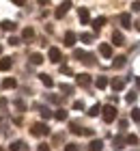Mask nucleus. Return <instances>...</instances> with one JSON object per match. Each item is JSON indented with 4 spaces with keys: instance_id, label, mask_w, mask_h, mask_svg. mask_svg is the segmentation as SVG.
Masks as SVG:
<instances>
[{
    "instance_id": "obj_1",
    "label": "nucleus",
    "mask_w": 140,
    "mask_h": 151,
    "mask_svg": "<svg viewBox=\"0 0 140 151\" xmlns=\"http://www.w3.org/2000/svg\"><path fill=\"white\" fill-rule=\"evenodd\" d=\"M101 112H103V121H106V123H112L116 119V108L114 106H103Z\"/></svg>"
},
{
    "instance_id": "obj_2",
    "label": "nucleus",
    "mask_w": 140,
    "mask_h": 151,
    "mask_svg": "<svg viewBox=\"0 0 140 151\" xmlns=\"http://www.w3.org/2000/svg\"><path fill=\"white\" fill-rule=\"evenodd\" d=\"M30 132H32V136H47L50 134V127H47L45 123H34Z\"/></svg>"
},
{
    "instance_id": "obj_3",
    "label": "nucleus",
    "mask_w": 140,
    "mask_h": 151,
    "mask_svg": "<svg viewBox=\"0 0 140 151\" xmlns=\"http://www.w3.org/2000/svg\"><path fill=\"white\" fill-rule=\"evenodd\" d=\"M47 56H50L52 63H60V58H62V54L58 47H50V52H47Z\"/></svg>"
},
{
    "instance_id": "obj_4",
    "label": "nucleus",
    "mask_w": 140,
    "mask_h": 151,
    "mask_svg": "<svg viewBox=\"0 0 140 151\" xmlns=\"http://www.w3.org/2000/svg\"><path fill=\"white\" fill-rule=\"evenodd\" d=\"M99 54H101L103 58H110L112 56V45L110 43H101L99 45Z\"/></svg>"
},
{
    "instance_id": "obj_5",
    "label": "nucleus",
    "mask_w": 140,
    "mask_h": 151,
    "mask_svg": "<svg viewBox=\"0 0 140 151\" xmlns=\"http://www.w3.org/2000/svg\"><path fill=\"white\" fill-rule=\"evenodd\" d=\"M69 9H71V2H62V4L58 6V9H56V13H54V15H56V17H58V19H60V17H62V15H65V13H67Z\"/></svg>"
},
{
    "instance_id": "obj_6",
    "label": "nucleus",
    "mask_w": 140,
    "mask_h": 151,
    "mask_svg": "<svg viewBox=\"0 0 140 151\" xmlns=\"http://www.w3.org/2000/svg\"><path fill=\"white\" fill-rule=\"evenodd\" d=\"M75 82H78L80 86H88L90 84V76L88 73H80V76H75Z\"/></svg>"
},
{
    "instance_id": "obj_7",
    "label": "nucleus",
    "mask_w": 140,
    "mask_h": 151,
    "mask_svg": "<svg viewBox=\"0 0 140 151\" xmlns=\"http://www.w3.org/2000/svg\"><path fill=\"white\" fill-rule=\"evenodd\" d=\"M118 19H121L123 28H131V15H129V13H121V17H118Z\"/></svg>"
},
{
    "instance_id": "obj_8",
    "label": "nucleus",
    "mask_w": 140,
    "mask_h": 151,
    "mask_svg": "<svg viewBox=\"0 0 140 151\" xmlns=\"http://www.w3.org/2000/svg\"><path fill=\"white\" fill-rule=\"evenodd\" d=\"M75 39H78V37H75V32H71V30L65 32V45H69V47L75 45Z\"/></svg>"
},
{
    "instance_id": "obj_9",
    "label": "nucleus",
    "mask_w": 140,
    "mask_h": 151,
    "mask_svg": "<svg viewBox=\"0 0 140 151\" xmlns=\"http://www.w3.org/2000/svg\"><path fill=\"white\" fill-rule=\"evenodd\" d=\"M11 65H13V60H11L9 56H6V58H0V71H9Z\"/></svg>"
},
{
    "instance_id": "obj_10",
    "label": "nucleus",
    "mask_w": 140,
    "mask_h": 151,
    "mask_svg": "<svg viewBox=\"0 0 140 151\" xmlns=\"http://www.w3.org/2000/svg\"><path fill=\"white\" fill-rule=\"evenodd\" d=\"M112 41H114V45H125V37L121 35V32H112Z\"/></svg>"
},
{
    "instance_id": "obj_11",
    "label": "nucleus",
    "mask_w": 140,
    "mask_h": 151,
    "mask_svg": "<svg viewBox=\"0 0 140 151\" xmlns=\"http://www.w3.org/2000/svg\"><path fill=\"white\" fill-rule=\"evenodd\" d=\"M78 15H80V22H82V24H88V22H90V13H88V9H80Z\"/></svg>"
},
{
    "instance_id": "obj_12",
    "label": "nucleus",
    "mask_w": 140,
    "mask_h": 151,
    "mask_svg": "<svg viewBox=\"0 0 140 151\" xmlns=\"http://www.w3.org/2000/svg\"><path fill=\"white\" fill-rule=\"evenodd\" d=\"M106 22H108L106 17H97V19H93V28L95 30H101L103 26H106Z\"/></svg>"
},
{
    "instance_id": "obj_13",
    "label": "nucleus",
    "mask_w": 140,
    "mask_h": 151,
    "mask_svg": "<svg viewBox=\"0 0 140 151\" xmlns=\"http://www.w3.org/2000/svg\"><path fill=\"white\" fill-rule=\"evenodd\" d=\"M15 86H17L15 78H4L2 80V88H15Z\"/></svg>"
},
{
    "instance_id": "obj_14",
    "label": "nucleus",
    "mask_w": 140,
    "mask_h": 151,
    "mask_svg": "<svg viewBox=\"0 0 140 151\" xmlns=\"http://www.w3.org/2000/svg\"><path fill=\"white\" fill-rule=\"evenodd\" d=\"M9 149H11V151H22V149H26V142H24V140H15V142H11Z\"/></svg>"
},
{
    "instance_id": "obj_15",
    "label": "nucleus",
    "mask_w": 140,
    "mask_h": 151,
    "mask_svg": "<svg viewBox=\"0 0 140 151\" xmlns=\"http://www.w3.org/2000/svg\"><path fill=\"white\" fill-rule=\"evenodd\" d=\"M101 149H103V142H101V140H90L88 151H101Z\"/></svg>"
},
{
    "instance_id": "obj_16",
    "label": "nucleus",
    "mask_w": 140,
    "mask_h": 151,
    "mask_svg": "<svg viewBox=\"0 0 140 151\" xmlns=\"http://www.w3.org/2000/svg\"><path fill=\"white\" fill-rule=\"evenodd\" d=\"M95 86L97 88H106L108 86V78H106V76H99V78L95 80Z\"/></svg>"
},
{
    "instance_id": "obj_17",
    "label": "nucleus",
    "mask_w": 140,
    "mask_h": 151,
    "mask_svg": "<svg viewBox=\"0 0 140 151\" xmlns=\"http://www.w3.org/2000/svg\"><path fill=\"white\" fill-rule=\"evenodd\" d=\"M30 63L32 65H41V63H43V56H41L39 52H34V54H30Z\"/></svg>"
},
{
    "instance_id": "obj_18",
    "label": "nucleus",
    "mask_w": 140,
    "mask_h": 151,
    "mask_svg": "<svg viewBox=\"0 0 140 151\" xmlns=\"http://www.w3.org/2000/svg\"><path fill=\"white\" fill-rule=\"evenodd\" d=\"M0 26H2V30H15V22H11V19H4V22L2 24H0Z\"/></svg>"
},
{
    "instance_id": "obj_19",
    "label": "nucleus",
    "mask_w": 140,
    "mask_h": 151,
    "mask_svg": "<svg viewBox=\"0 0 140 151\" xmlns=\"http://www.w3.org/2000/svg\"><path fill=\"white\" fill-rule=\"evenodd\" d=\"M39 78H41V82H43L45 86H54V80H52V78H50V76H47V73H41Z\"/></svg>"
},
{
    "instance_id": "obj_20",
    "label": "nucleus",
    "mask_w": 140,
    "mask_h": 151,
    "mask_svg": "<svg viewBox=\"0 0 140 151\" xmlns=\"http://www.w3.org/2000/svg\"><path fill=\"white\" fill-rule=\"evenodd\" d=\"M125 86V80H121V78H114V80H112V88H114V91H121V88Z\"/></svg>"
},
{
    "instance_id": "obj_21",
    "label": "nucleus",
    "mask_w": 140,
    "mask_h": 151,
    "mask_svg": "<svg viewBox=\"0 0 140 151\" xmlns=\"http://www.w3.org/2000/svg\"><path fill=\"white\" fill-rule=\"evenodd\" d=\"M54 116H56V121H65V119H67V112L62 110V108H58V110L54 112Z\"/></svg>"
},
{
    "instance_id": "obj_22",
    "label": "nucleus",
    "mask_w": 140,
    "mask_h": 151,
    "mask_svg": "<svg viewBox=\"0 0 140 151\" xmlns=\"http://www.w3.org/2000/svg\"><path fill=\"white\" fill-rule=\"evenodd\" d=\"M32 37H34V30H32V28H24L22 39H32Z\"/></svg>"
},
{
    "instance_id": "obj_23",
    "label": "nucleus",
    "mask_w": 140,
    "mask_h": 151,
    "mask_svg": "<svg viewBox=\"0 0 140 151\" xmlns=\"http://www.w3.org/2000/svg\"><path fill=\"white\" fill-rule=\"evenodd\" d=\"M125 142H127V145H138V136L136 134H129L127 138H125Z\"/></svg>"
},
{
    "instance_id": "obj_24",
    "label": "nucleus",
    "mask_w": 140,
    "mask_h": 151,
    "mask_svg": "<svg viewBox=\"0 0 140 151\" xmlns=\"http://www.w3.org/2000/svg\"><path fill=\"white\" fill-rule=\"evenodd\" d=\"M99 112H101V106H99V104H95V106H93V108L88 110V114H90V116H97Z\"/></svg>"
},
{
    "instance_id": "obj_25",
    "label": "nucleus",
    "mask_w": 140,
    "mask_h": 151,
    "mask_svg": "<svg viewBox=\"0 0 140 151\" xmlns=\"http://www.w3.org/2000/svg\"><path fill=\"white\" fill-rule=\"evenodd\" d=\"M123 145H125V138H123V136H116V138H114V147H116V149H121Z\"/></svg>"
},
{
    "instance_id": "obj_26",
    "label": "nucleus",
    "mask_w": 140,
    "mask_h": 151,
    "mask_svg": "<svg viewBox=\"0 0 140 151\" xmlns=\"http://www.w3.org/2000/svg\"><path fill=\"white\" fill-rule=\"evenodd\" d=\"M82 60H84L86 65H93V63H95V56H93V54H84V58H82Z\"/></svg>"
},
{
    "instance_id": "obj_27",
    "label": "nucleus",
    "mask_w": 140,
    "mask_h": 151,
    "mask_svg": "<svg viewBox=\"0 0 140 151\" xmlns=\"http://www.w3.org/2000/svg\"><path fill=\"white\" fill-rule=\"evenodd\" d=\"M69 129H71L73 134H82V129H80V125H78V123H69Z\"/></svg>"
},
{
    "instance_id": "obj_28",
    "label": "nucleus",
    "mask_w": 140,
    "mask_h": 151,
    "mask_svg": "<svg viewBox=\"0 0 140 151\" xmlns=\"http://www.w3.org/2000/svg\"><path fill=\"white\" fill-rule=\"evenodd\" d=\"M136 97H138V93H136V91H129V93H127V101H129V104H134Z\"/></svg>"
},
{
    "instance_id": "obj_29",
    "label": "nucleus",
    "mask_w": 140,
    "mask_h": 151,
    "mask_svg": "<svg viewBox=\"0 0 140 151\" xmlns=\"http://www.w3.org/2000/svg\"><path fill=\"white\" fill-rule=\"evenodd\" d=\"M125 60H127L125 56H116V60H114V67H123V65H125Z\"/></svg>"
},
{
    "instance_id": "obj_30",
    "label": "nucleus",
    "mask_w": 140,
    "mask_h": 151,
    "mask_svg": "<svg viewBox=\"0 0 140 151\" xmlns=\"http://www.w3.org/2000/svg\"><path fill=\"white\" fill-rule=\"evenodd\" d=\"M131 119H134L136 123H140V110H138V108H134V110H131Z\"/></svg>"
},
{
    "instance_id": "obj_31",
    "label": "nucleus",
    "mask_w": 140,
    "mask_h": 151,
    "mask_svg": "<svg viewBox=\"0 0 140 151\" xmlns=\"http://www.w3.org/2000/svg\"><path fill=\"white\" fill-rule=\"evenodd\" d=\"M41 116H43V119H50V116H52V110H50V108H41Z\"/></svg>"
},
{
    "instance_id": "obj_32",
    "label": "nucleus",
    "mask_w": 140,
    "mask_h": 151,
    "mask_svg": "<svg viewBox=\"0 0 140 151\" xmlns=\"http://www.w3.org/2000/svg\"><path fill=\"white\" fill-rule=\"evenodd\" d=\"M80 39L84 41V43H90V41H93V35H88V32H84V35H82Z\"/></svg>"
},
{
    "instance_id": "obj_33",
    "label": "nucleus",
    "mask_w": 140,
    "mask_h": 151,
    "mask_svg": "<svg viewBox=\"0 0 140 151\" xmlns=\"http://www.w3.org/2000/svg\"><path fill=\"white\" fill-rule=\"evenodd\" d=\"M60 91H62V93H73V86H69V84H60Z\"/></svg>"
},
{
    "instance_id": "obj_34",
    "label": "nucleus",
    "mask_w": 140,
    "mask_h": 151,
    "mask_svg": "<svg viewBox=\"0 0 140 151\" xmlns=\"http://www.w3.org/2000/svg\"><path fill=\"white\" fill-rule=\"evenodd\" d=\"M65 151H80V149H78V145H75V142H69V145L65 147Z\"/></svg>"
},
{
    "instance_id": "obj_35",
    "label": "nucleus",
    "mask_w": 140,
    "mask_h": 151,
    "mask_svg": "<svg viewBox=\"0 0 140 151\" xmlns=\"http://www.w3.org/2000/svg\"><path fill=\"white\" fill-rule=\"evenodd\" d=\"M84 54H86V52H82V50H75V52H73V58H84Z\"/></svg>"
},
{
    "instance_id": "obj_36",
    "label": "nucleus",
    "mask_w": 140,
    "mask_h": 151,
    "mask_svg": "<svg viewBox=\"0 0 140 151\" xmlns=\"http://www.w3.org/2000/svg\"><path fill=\"white\" fill-rule=\"evenodd\" d=\"M37 151H50V145H45V142H41V145L37 147Z\"/></svg>"
},
{
    "instance_id": "obj_37",
    "label": "nucleus",
    "mask_w": 140,
    "mask_h": 151,
    "mask_svg": "<svg viewBox=\"0 0 140 151\" xmlns=\"http://www.w3.org/2000/svg\"><path fill=\"white\" fill-rule=\"evenodd\" d=\"M15 106H17V110H26V104H24V101H19V99L15 101Z\"/></svg>"
},
{
    "instance_id": "obj_38",
    "label": "nucleus",
    "mask_w": 140,
    "mask_h": 151,
    "mask_svg": "<svg viewBox=\"0 0 140 151\" xmlns=\"http://www.w3.org/2000/svg\"><path fill=\"white\" fill-rule=\"evenodd\" d=\"M73 108H75V110H82L84 104H82V101H73Z\"/></svg>"
},
{
    "instance_id": "obj_39",
    "label": "nucleus",
    "mask_w": 140,
    "mask_h": 151,
    "mask_svg": "<svg viewBox=\"0 0 140 151\" xmlns=\"http://www.w3.org/2000/svg\"><path fill=\"white\" fill-rule=\"evenodd\" d=\"M9 43H11V45H19V39H17V37H11Z\"/></svg>"
},
{
    "instance_id": "obj_40",
    "label": "nucleus",
    "mask_w": 140,
    "mask_h": 151,
    "mask_svg": "<svg viewBox=\"0 0 140 151\" xmlns=\"http://www.w3.org/2000/svg\"><path fill=\"white\" fill-rule=\"evenodd\" d=\"M118 127H121V129H125V127H127V121H125V119H121V121H118Z\"/></svg>"
},
{
    "instance_id": "obj_41",
    "label": "nucleus",
    "mask_w": 140,
    "mask_h": 151,
    "mask_svg": "<svg viewBox=\"0 0 140 151\" xmlns=\"http://www.w3.org/2000/svg\"><path fill=\"white\" fill-rule=\"evenodd\" d=\"M131 9H134V11H140V2H134V4H131Z\"/></svg>"
},
{
    "instance_id": "obj_42",
    "label": "nucleus",
    "mask_w": 140,
    "mask_h": 151,
    "mask_svg": "<svg viewBox=\"0 0 140 151\" xmlns=\"http://www.w3.org/2000/svg\"><path fill=\"white\" fill-rule=\"evenodd\" d=\"M4 106H6V99H4V97H0V108H4Z\"/></svg>"
},
{
    "instance_id": "obj_43",
    "label": "nucleus",
    "mask_w": 140,
    "mask_h": 151,
    "mask_svg": "<svg viewBox=\"0 0 140 151\" xmlns=\"http://www.w3.org/2000/svg\"><path fill=\"white\" fill-rule=\"evenodd\" d=\"M136 86H138V88H140V78H136Z\"/></svg>"
},
{
    "instance_id": "obj_44",
    "label": "nucleus",
    "mask_w": 140,
    "mask_h": 151,
    "mask_svg": "<svg viewBox=\"0 0 140 151\" xmlns=\"http://www.w3.org/2000/svg\"><path fill=\"white\" fill-rule=\"evenodd\" d=\"M0 52H2V45H0Z\"/></svg>"
},
{
    "instance_id": "obj_45",
    "label": "nucleus",
    "mask_w": 140,
    "mask_h": 151,
    "mask_svg": "<svg viewBox=\"0 0 140 151\" xmlns=\"http://www.w3.org/2000/svg\"><path fill=\"white\" fill-rule=\"evenodd\" d=\"M0 151H4V149H2V147H0Z\"/></svg>"
}]
</instances>
